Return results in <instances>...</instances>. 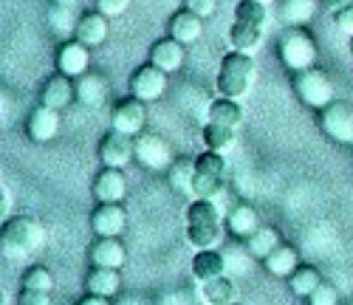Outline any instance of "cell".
Wrapping results in <instances>:
<instances>
[{
  "instance_id": "cell-29",
  "label": "cell",
  "mask_w": 353,
  "mask_h": 305,
  "mask_svg": "<svg viewBox=\"0 0 353 305\" xmlns=\"http://www.w3.org/2000/svg\"><path fill=\"white\" fill-rule=\"evenodd\" d=\"M210 121H218V125H226V128H238L243 121V108L238 105V99L221 97L210 105Z\"/></svg>"
},
{
  "instance_id": "cell-1",
  "label": "cell",
  "mask_w": 353,
  "mask_h": 305,
  "mask_svg": "<svg viewBox=\"0 0 353 305\" xmlns=\"http://www.w3.org/2000/svg\"><path fill=\"white\" fill-rule=\"evenodd\" d=\"M187 240L198 252L215 249L221 240V209L210 198H195L187 209Z\"/></svg>"
},
{
  "instance_id": "cell-25",
  "label": "cell",
  "mask_w": 353,
  "mask_h": 305,
  "mask_svg": "<svg viewBox=\"0 0 353 305\" xmlns=\"http://www.w3.org/2000/svg\"><path fill=\"white\" fill-rule=\"evenodd\" d=\"M263 40V26H252V23H241L234 20L229 28V46L232 51H246L252 54Z\"/></svg>"
},
{
  "instance_id": "cell-33",
  "label": "cell",
  "mask_w": 353,
  "mask_h": 305,
  "mask_svg": "<svg viewBox=\"0 0 353 305\" xmlns=\"http://www.w3.org/2000/svg\"><path fill=\"white\" fill-rule=\"evenodd\" d=\"M203 144H207V150H215V152L232 150L234 147V128L218 125V121H207V128H203Z\"/></svg>"
},
{
  "instance_id": "cell-45",
  "label": "cell",
  "mask_w": 353,
  "mask_h": 305,
  "mask_svg": "<svg viewBox=\"0 0 353 305\" xmlns=\"http://www.w3.org/2000/svg\"><path fill=\"white\" fill-rule=\"evenodd\" d=\"M54 3H57V6H68V9H77V6L82 3V0H54Z\"/></svg>"
},
{
  "instance_id": "cell-13",
  "label": "cell",
  "mask_w": 353,
  "mask_h": 305,
  "mask_svg": "<svg viewBox=\"0 0 353 305\" xmlns=\"http://www.w3.org/2000/svg\"><path fill=\"white\" fill-rule=\"evenodd\" d=\"M88 66H91V54H88V46L79 43L77 37L63 43L60 51H57V71L65 77H82L88 74Z\"/></svg>"
},
{
  "instance_id": "cell-5",
  "label": "cell",
  "mask_w": 353,
  "mask_h": 305,
  "mask_svg": "<svg viewBox=\"0 0 353 305\" xmlns=\"http://www.w3.org/2000/svg\"><path fill=\"white\" fill-rule=\"evenodd\" d=\"M280 59L283 66L291 68L294 74L297 71H305V68H314L316 63V43L308 32H303V28H291V32H285L280 37Z\"/></svg>"
},
{
  "instance_id": "cell-26",
  "label": "cell",
  "mask_w": 353,
  "mask_h": 305,
  "mask_svg": "<svg viewBox=\"0 0 353 305\" xmlns=\"http://www.w3.org/2000/svg\"><path fill=\"white\" fill-rule=\"evenodd\" d=\"M226 226L234 237H249L254 235L260 226H257V212L249 206V204H238L232 212H229V218H226Z\"/></svg>"
},
{
  "instance_id": "cell-30",
  "label": "cell",
  "mask_w": 353,
  "mask_h": 305,
  "mask_svg": "<svg viewBox=\"0 0 353 305\" xmlns=\"http://www.w3.org/2000/svg\"><path fill=\"white\" fill-rule=\"evenodd\" d=\"M203 299H207V305H232L238 299V286L223 274L218 280L203 283Z\"/></svg>"
},
{
  "instance_id": "cell-16",
  "label": "cell",
  "mask_w": 353,
  "mask_h": 305,
  "mask_svg": "<svg viewBox=\"0 0 353 305\" xmlns=\"http://www.w3.org/2000/svg\"><path fill=\"white\" fill-rule=\"evenodd\" d=\"M125 193H128V184L119 167H105L94 178V198L99 204H122Z\"/></svg>"
},
{
  "instance_id": "cell-8",
  "label": "cell",
  "mask_w": 353,
  "mask_h": 305,
  "mask_svg": "<svg viewBox=\"0 0 353 305\" xmlns=\"http://www.w3.org/2000/svg\"><path fill=\"white\" fill-rule=\"evenodd\" d=\"M136 161L147 170H170V164L175 161L172 152H170V144L156 136V133H141L136 139Z\"/></svg>"
},
{
  "instance_id": "cell-35",
  "label": "cell",
  "mask_w": 353,
  "mask_h": 305,
  "mask_svg": "<svg viewBox=\"0 0 353 305\" xmlns=\"http://www.w3.org/2000/svg\"><path fill=\"white\" fill-rule=\"evenodd\" d=\"M269 17L266 12V3H260V0H241L238 9H234V20L241 23H252V26H263Z\"/></svg>"
},
{
  "instance_id": "cell-32",
  "label": "cell",
  "mask_w": 353,
  "mask_h": 305,
  "mask_svg": "<svg viewBox=\"0 0 353 305\" xmlns=\"http://www.w3.org/2000/svg\"><path fill=\"white\" fill-rule=\"evenodd\" d=\"M322 283V274L314 268V266H300L297 271L288 277V286L297 297H311Z\"/></svg>"
},
{
  "instance_id": "cell-39",
  "label": "cell",
  "mask_w": 353,
  "mask_h": 305,
  "mask_svg": "<svg viewBox=\"0 0 353 305\" xmlns=\"http://www.w3.org/2000/svg\"><path fill=\"white\" fill-rule=\"evenodd\" d=\"M133 0H97V12H102L105 17H119L130 9Z\"/></svg>"
},
{
  "instance_id": "cell-36",
  "label": "cell",
  "mask_w": 353,
  "mask_h": 305,
  "mask_svg": "<svg viewBox=\"0 0 353 305\" xmlns=\"http://www.w3.org/2000/svg\"><path fill=\"white\" fill-rule=\"evenodd\" d=\"M23 288H34V291H48L54 288V277L46 266H32L23 274Z\"/></svg>"
},
{
  "instance_id": "cell-27",
  "label": "cell",
  "mask_w": 353,
  "mask_h": 305,
  "mask_svg": "<svg viewBox=\"0 0 353 305\" xmlns=\"http://www.w3.org/2000/svg\"><path fill=\"white\" fill-rule=\"evenodd\" d=\"M316 12L314 0H280V20L288 23L291 28L305 26Z\"/></svg>"
},
{
  "instance_id": "cell-17",
  "label": "cell",
  "mask_w": 353,
  "mask_h": 305,
  "mask_svg": "<svg viewBox=\"0 0 353 305\" xmlns=\"http://www.w3.org/2000/svg\"><path fill=\"white\" fill-rule=\"evenodd\" d=\"M184 57H187L184 43H179L175 37H164V40L153 43V48H150V63L156 68H161L164 74H175V71H179L184 66Z\"/></svg>"
},
{
  "instance_id": "cell-18",
  "label": "cell",
  "mask_w": 353,
  "mask_h": 305,
  "mask_svg": "<svg viewBox=\"0 0 353 305\" xmlns=\"http://www.w3.org/2000/svg\"><path fill=\"white\" fill-rule=\"evenodd\" d=\"M74 37L79 43H85L88 48H91V46H102L108 40V17L102 12H85V14H79Z\"/></svg>"
},
{
  "instance_id": "cell-11",
  "label": "cell",
  "mask_w": 353,
  "mask_h": 305,
  "mask_svg": "<svg viewBox=\"0 0 353 305\" xmlns=\"http://www.w3.org/2000/svg\"><path fill=\"white\" fill-rule=\"evenodd\" d=\"M99 159L105 167H125L130 159H136V141L133 136H125L119 130H110L102 141H99Z\"/></svg>"
},
{
  "instance_id": "cell-47",
  "label": "cell",
  "mask_w": 353,
  "mask_h": 305,
  "mask_svg": "<svg viewBox=\"0 0 353 305\" xmlns=\"http://www.w3.org/2000/svg\"><path fill=\"white\" fill-rule=\"evenodd\" d=\"M350 54H353V37H350Z\"/></svg>"
},
{
  "instance_id": "cell-20",
  "label": "cell",
  "mask_w": 353,
  "mask_h": 305,
  "mask_svg": "<svg viewBox=\"0 0 353 305\" xmlns=\"http://www.w3.org/2000/svg\"><path fill=\"white\" fill-rule=\"evenodd\" d=\"M77 99L88 108H102L108 102V79L102 74H82L77 77Z\"/></svg>"
},
{
  "instance_id": "cell-4",
  "label": "cell",
  "mask_w": 353,
  "mask_h": 305,
  "mask_svg": "<svg viewBox=\"0 0 353 305\" xmlns=\"http://www.w3.org/2000/svg\"><path fill=\"white\" fill-rule=\"evenodd\" d=\"M223 178H226V161L223 152L207 150L195 159V178H192V193L195 198H210L215 201V195L223 190Z\"/></svg>"
},
{
  "instance_id": "cell-46",
  "label": "cell",
  "mask_w": 353,
  "mask_h": 305,
  "mask_svg": "<svg viewBox=\"0 0 353 305\" xmlns=\"http://www.w3.org/2000/svg\"><path fill=\"white\" fill-rule=\"evenodd\" d=\"M260 3H266V6H269V3H272V0H260Z\"/></svg>"
},
{
  "instance_id": "cell-6",
  "label": "cell",
  "mask_w": 353,
  "mask_h": 305,
  "mask_svg": "<svg viewBox=\"0 0 353 305\" xmlns=\"http://www.w3.org/2000/svg\"><path fill=\"white\" fill-rule=\"evenodd\" d=\"M294 90H297L300 102H305L308 108H316V110L334 102V82L319 68H305V71L294 74Z\"/></svg>"
},
{
  "instance_id": "cell-12",
  "label": "cell",
  "mask_w": 353,
  "mask_h": 305,
  "mask_svg": "<svg viewBox=\"0 0 353 305\" xmlns=\"http://www.w3.org/2000/svg\"><path fill=\"white\" fill-rule=\"evenodd\" d=\"M26 133H28V139L37 141V144L51 141L57 133H60V110H54L48 105H37L32 113H28Z\"/></svg>"
},
{
  "instance_id": "cell-38",
  "label": "cell",
  "mask_w": 353,
  "mask_h": 305,
  "mask_svg": "<svg viewBox=\"0 0 353 305\" xmlns=\"http://www.w3.org/2000/svg\"><path fill=\"white\" fill-rule=\"evenodd\" d=\"M223 257H226V271H241V274H246L249 271V263H246V257H254L249 249L243 252V249H229V252H223Z\"/></svg>"
},
{
  "instance_id": "cell-14",
  "label": "cell",
  "mask_w": 353,
  "mask_h": 305,
  "mask_svg": "<svg viewBox=\"0 0 353 305\" xmlns=\"http://www.w3.org/2000/svg\"><path fill=\"white\" fill-rule=\"evenodd\" d=\"M128 224V212L122 204H99L91 215V229L99 237H119Z\"/></svg>"
},
{
  "instance_id": "cell-40",
  "label": "cell",
  "mask_w": 353,
  "mask_h": 305,
  "mask_svg": "<svg viewBox=\"0 0 353 305\" xmlns=\"http://www.w3.org/2000/svg\"><path fill=\"white\" fill-rule=\"evenodd\" d=\"M184 9H190L198 17H210L218 9V0H184Z\"/></svg>"
},
{
  "instance_id": "cell-21",
  "label": "cell",
  "mask_w": 353,
  "mask_h": 305,
  "mask_svg": "<svg viewBox=\"0 0 353 305\" xmlns=\"http://www.w3.org/2000/svg\"><path fill=\"white\" fill-rule=\"evenodd\" d=\"M192 274H195V280L201 286L210 283V280H218V277H223V274H229L226 271V257L215 249H203L192 260Z\"/></svg>"
},
{
  "instance_id": "cell-28",
  "label": "cell",
  "mask_w": 353,
  "mask_h": 305,
  "mask_svg": "<svg viewBox=\"0 0 353 305\" xmlns=\"http://www.w3.org/2000/svg\"><path fill=\"white\" fill-rule=\"evenodd\" d=\"M280 246V235L272 226H260L254 235L246 237V249L254 255V260H266Z\"/></svg>"
},
{
  "instance_id": "cell-2",
  "label": "cell",
  "mask_w": 353,
  "mask_h": 305,
  "mask_svg": "<svg viewBox=\"0 0 353 305\" xmlns=\"http://www.w3.org/2000/svg\"><path fill=\"white\" fill-rule=\"evenodd\" d=\"M254 59L246 51H232L221 59V71H218V94L229 99H241L249 94V88L254 82Z\"/></svg>"
},
{
  "instance_id": "cell-48",
  "label": "cell",
  "mask_w": 353,
  "mask_h": 305,
  "mask_svg": "<svg viewBox=\"0 0 353 305\" xmlns=\"http://www.w3.org/2000/svg\"><path fill=\"white\" fill-rule=\"evenodd\" d=\"M232 305H241V302H232Z\"/></svg>"
},
{
  "instance_id": "cell-9",
  "label": "cell",
  "mask_w": 353,
  "mask_h": 305,
  "mask_svg": "<svg viewBox=\"0 0 353 305\" xmlns=\"http://www.w3.org/2000/svg\"><path fill=\"white\" fill-rule=\"evenodd\" d=\"M167 90V74L161 68H156L153 63H147L141 68H136V74L130 77V94L141 102H156L164 97Z\"/></svg>"
},
{
  "instance_id": "cell-43",
  "label": "cell",
  "mask_w": 353,
  "mask_h": 305,
  "mask_svg": "<svg viewBox=\"0 0 353 305\" xmlns=\"http://www.w3.org/2000/svg\"><path fill=\"white\" fill-rule=\"evenodd\" d=\"M77 305H110V302H108V297H99V294H88V297H82Z\"/></svg>"
},
{
  "instance_id": "cell-24",
  "label": "cell",
  "mask_w": 353,
  "mask_h": 305,
  "mask_svg": "<svg viewBox=\"0 0 353 305\" xmlns=\"http://www.w3.org/2000/svg\"><path fill=\"white\" fill-rule=\"evenodd\" d=\"M263 266H266V271L274 274V277H291V274L300 268V255H297V249L280 243V246L263 260Z\"/></svg>"
},
{
  "instance_id": "cell-44",
  "label": "cell",
  "mask_w": 353,
  "mask_h": 305,
  "mask_svg": "<svg viewBox=\"0 0 353 305\" xmlns=\"http://www.w3.org/2000/svg\"><path fill=\"white\" fill-rule=\"evenodd\" d=\"M350 3H353V0H325V9L336 14V12H342L345 6H350Z\"/></svg>"
},
{
  "instance_id": "cell-15",
  "label": "cell",
  "mask_w": 353,
  "mask_h": 305,
  "mask_svg": "<svg viewBox=\"0 0 353 305\" xmlns=\"http://www.w3.org/2000/svg\"><path fill=\"white\" fill-rule=\"evenodd\" d=\"M74 99H77V85L71 82V77H65L60 71H57L54 77H48L43 90H40V105H48L54 110L68 108Z\"/></svg>"
},
{
  "instance_id": "cell-7",
  "label": "cell",
  "mask_w": 353,
  "mask_h": 305,
  "mask_svg": "<svg viewBox=\"0 0 353 305\" xmlns=\"http://www.w3.org/2000/svg\"><path fill=\"white\" fill-rule=\"evenodd\" d=\"M319 128L339 144H353V108L347 102H331L319 110Z\"/></svg>"
},
{
  "instance_id": "cell-22",
  "label": "cell",
  "mask_w": 353,
  "mask_h": 305,
  "mask_svg": "<svg viewBox=\"0 0 353 305\" xmlns=\"http://www.w3.org/2000/svg\"><path fill=\"white\" fill-rule=\"evenodd\" d=\"M125 246L116 237H99L91 246V263L105 268H122L125 266Z\"/></svg>"
},
{
  "instance_id": "cell-37",
  "label": "cell",
  "mask_w": 353,
  "mask_h": 305,
  "mask_svg": "<svg viewBox=\"0 0 353 305\" xmlns=\"http://www.w3.org/2000/svg\"><path fill=\"white\" fill-rule=\"evenodd\" d=\"M308 305H339V291H336L331 283L322 280L319 288L308 297Z\"/></svg>"
},
{
  "instance_id": "cell-42",
  "label": "cell",
  "mask_w": 353,
  "mask_h": 305,
  "mask_svg": "<svg viewBox=\"0 0 353 305\" xmlns=\"http://www.w3.org/2000/svg\"><path fill=\"white\" fill-rule=\"evenodd\" d=\"M334 20H336V28H339V32H345L347 37H353V3L345 6L342 12H336Z\"/></svg>"
},
{
  "instance_id": "cell-10",
  "label": "cell",
  "mask_w": 353,
  "mask_h": 305,
  "mask_svg": "<svg viewBox=\"0 0 353 305\" xmlns=\"http://www.w3.org/2000/svg\"><path fill=\"white\" fill-rule=\"evenodd\" d=\"M147 102L141 99H122L110 113V125L113 130H119L125 136H141L144 133V121H147Z\"/></svg>"
},
{
  "instance_id": "cell-23",
  "label": "cell",
  "mask_w": 353,
  "mask_h": 305,
  "mask_svg": "<svg viewBox=\"0 0 353 305\" xmlns=\"http://www.w3.org/2000/svg\"><path fill=\"white\" fill-rule=\"evenodd\" d=\"M122 286V277H119V268H105V266H94V271L88 274L85 280V288L88 294H99V297H113Z\"/></svg>"
},
{
  "instance_id": "cell-41",
  "label": "cell",
  "mask_w": 353,
  "mask_h": 305,
  "mask_svg": "<svg viewBox=\"0 0 353 305\" xmlns=\"http://www.w3.org/2000/svg\"><path fill=\"white\" fill-rule=\"evenodd\" d=\"M20 305H51L48 299V291H34V288H23L20 297H17Z\"/></svg>"
},
{
  "instance_id": "cell-31",
  "label": "cell",
  "mask_w": 353,
  "mask_h": 305,
  "mask_svg": "<svg viewBox=\"0 0 353 305\" xmlns=\"http://www.w3.org/2000/svg\"><path fill=\"white\" fill-rule=\"evenodd\" d=\"M170 187L179 193H192V178H195V159L181 156L170 164Z\"/></svg>"
},
{
  "instance_id": "cell-19",
  "label": "cell",
  "mask_w": 353,
  "mask_h": 305,
  "mask_svg": "<svg viewBox=\"0 0 353 305\" xmlns=\"http://www.w3.org/2000/svg\"><path fill=\"white\" fill-rule=\"evenodd\" d=\"M167 28H170V37H175V40L184 43V46H192L203 35V17L192 14L190 9H181V12H175L170 17V26Z\"/></svg>"
},
{
  "instance_id": "cell-34",
  "label": "cell",
  "mask_w": 353,
  "mask_h": 305,
  "mask_svg": "<svg viewBox=\"0 0 353 305\" xmlns=\"http://www.w3.org/2000/svg\"><path fill=\"white\" fill-rule=\"evenodd\" d=\"M77 14H74V9H68V6H51L48 9V28H51V32L54 35H74L77 32Z\"/></svg>"
},
{
  "instance_id": "cell-3",
  "label": "cell",
  "mask_w": 353,
  "mask_h": 305,
  "mask_svg": "<svg viewBox=\"0 0 353 305\" xmlns=\"http://www.w3.org/2000/svg\"><path fill=\"white\" fill-rule=\"evenodd\" d=\"M0 243H3V252L9 257H26L37 252L46 243V229L40 221L34 218H12L3 224V235H0Z\"/></svg>"
}]
</instances>
